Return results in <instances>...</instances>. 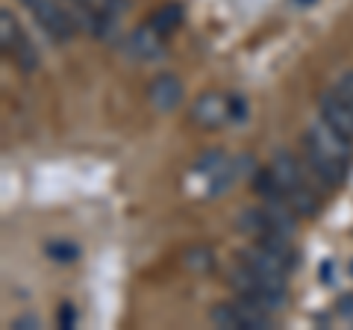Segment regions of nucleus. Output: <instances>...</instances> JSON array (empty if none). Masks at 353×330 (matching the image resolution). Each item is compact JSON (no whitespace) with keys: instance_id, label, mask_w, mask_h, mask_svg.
<instances>
[{"instance_id":"f257e3e1","label":"nucleus","mask_w":353,"mask_h":330,"mask_svg":"<svg viewBox=\"0 0 353 330\" xmlns=\"http://www.w3.org/2000/svg\"><path fill=\"white\" fill-rule=\"evenodd\" d=\"M303 145H306V157H309V165L312 171L321 177L330 189L341 186L347 174V162L353 157V142L345 139L327 124V121H312L303 136Z\"/></svg>"},{"instance_id":"f03ea898","label":"nucleus","mask_w":353,"mask_h":330,"mask_svg":"<svg viewBox=\"0 0 353 330\" xmlns=\"http://www.w3.org/2000/svg\"><path fill=\"white\" fill-rule=\"evenodd\" d=\"M271 174L277 177L280 189L285 195V201L292 204V210L297 215L312 218L318 213V197H315L312 189H309V183H306V177L301 174V168H297L294 157H289V153H277L274 162H271Z\"/></svg>"},{"instance_id":"7ed1b4c3","label":"nucleus","mask_w":353,"mask_h":330,"mask_svg":"<svg viewBox=\"0 0 353 330\" xmlns=\"http://www.w3.org/2000/svg\"><path fill=\"white\" fill-rule=\"evenodd\" d=\"M230 286L239 292V298L256 304V307H262V310H268V313L283 310V304H285V289H277V286L265 283L248 266H239V269L230 271Z\"/></svg>"},{"instance_id":"20e7f679","label":"nucleus","mask_w":353,"mask_h":330,"mask_svg":"<svg viewBox=\"0 0 353 330\" xmlns=\"http://www.w3.org/2000/svg\"><path fill=\"white\" fill-rule=\"evenodd\" d=\"M209 318H212L215 327H227V330H265V327H271V313L245 301V298H239L233 304L212 307Z\"/></svg>"},{"instance_id":"39448f33","label":"nucleus","mask_w":353,"mask_h":330,"mask_svg":"<svg viewBox=\"0 0 353 330\" xmlns=\"http://www.w3.org/2000/svg\"><path fill=\"white\" fill-rule=\"evenodd\" d=\"M21 3L30 9V15L39 21V27L50 39L68 41L74 36V15L68 9H62L59 3H53V0H21Z\"/></svg>"},{"instance_id":"423d86ee","label":"nucleus","mask_w":353,"mask_h":330,"mask_svg":"<svg viewBox=\"0 0 353 330\" xmlns=\"http://www.w3.org/2000/svg\"><path fill=\"white\" fill-rule=\"evenodd\" d=\"M239 260H241V266H248L265 283L277 286V289H285V274H289V269H285L271 251H265L262 245H250V248L239 251Z\"/></svg>"},{"instance_id":"0eeeda50","label":"nucleus","mask_w":353,"mask_h":330,"mask_svg":"<svg viewBox=\"0 0 353 330\" xmlns=\"http://www.w3.org/2000/svg\"><path fill=\"white\" fill-rule=\"evenodd\" d=\"M318 109H321V118L327 121L333 130H339L345 139L353 142V106L347 104V97L339 89L324 92L318 97Z\"/></svg>"},{"instance_id":"6e6552de","label":"nucleus","mask_w":353,"mask_h":330,"mask_svg":"<svg viewBox=\"0 0 353 330\" xmlns=\"http://www.w3.org/2000/svg\"><path fill=\"white\" fill-rule=\"evenodd\" d=\"M192 121L203 130H218L224 121H230V97L218 92H206L192 104Z\"/></svg>"},{"instance_id":"1a4fd4ad","label":"nucleus","mask_w":353,"mask_h":330,"mask_svg":"<svg viewBox=\"0 0 353 330\" xmlns=\"http://www.w3.org/2000/svg\"><path fill=\"white\" fill-rule=\"evenodd\" d=\"M148 101H150V106L157 109V113H171V109H176L180 101H183L180 80L171 77V74H159L157 80L148 86Z\"/></svg>"},{"instance_id":"9d476101","label":"nucleus","mask_w":353,"mask_h":330,"mask_svg":"<svg viewBox=\"0 0 353 330\" xmlns=\"http://www.w3.org/2000/svg\"><path fill=\"white\" fill-rule=\"evenodd\" d=\"M127 50L136 59H159L162 57V36L150 24H145L127 39Z\"/></svg>"},{"instance_id":"9b49d317","label":"nucleus","mask_w":353,"mask_h":330,"mask_svg":"<svg viewBox=\"0 0 353 330\" xmlns=\"http://www.w3.org/2000/svg\"><path fill=\"white\" fill-rule=\"evenodd\" d=\"M180 18H183V9H180V6H174V3H168V6L157 9V12L148 18V24L165 39V36H171V32L180 27Z\"/></svg>"},{"instance_id":"f8f14e48","label":"nucleus","mask_w":353,"mask_h":330,"mask_svg":"<svg viewBox=\"0 0 353 330\" xmlns=\"http://www.w3.org/2000/svg\"><path fill=\"white\" fill-rule=\"evenodd\" d=\"M24 39H27V36L21 32L15 15L9 12V9H3V12H0V41H3V50H6V53H12Z\"/></svg>"},{"instance_id":"ddd939ff","label":"nucleus","mask_w":353,"mask_h":330,"mask_svg":"<svg viewBox=\"0 0 353 330\" xmlns=\"http://www.w3.org/2000/svg\"><path fill=\"white\" fill-rule=\"evenodd\" d=\"M183 262H185V266H189L192 271H209L215 260H212V251H209V248H192V251H185Z\"/></svg>"},{"instance_id":"4468645a","label":"nucleus","mask_w":353,"mask_h":330,"mask_svg":"<svg viewBox=\"0 0 353 330\" xmlns=\"http://www.w3.org/2000/svg\"><path fill=\"white\" fill-rule=\"evenodd\" d=\"M48 257L57 262H74L80 257V248L71 245V242H53V245H48Z\"/></svg>"},{"instance_id":"2eb2a0df","label":"nucleus","mask_w":353,"mask_h":330,"mask_svg":"<svg viewBox=\"0 0 353 330\" xmlns=\"http://www.w3.org/2000/svg\"><path fill=\"white\" fill-rule=\"evenodd\" d=\"M74 322H77V310H74V304H71V301L59 304V313H57V324H59V327H65V330H71V327H74Z\"/></svg>"},{"instance_id":"dca6fc26","label":"nucleus","mask_w":353,"mask_h":330,"mask_svg":"<svg viewBox=\"0 0 353 330\" xmlns=\"http://www.w3.org/2000/svg\"><path fill=\"white\" fill-rule=\"evenodd\" d=\"M245 118H248V106L239 95H233L230 97V121H245Z\"/></svg>"},{"instance_id":"f3484780","label":"nucleus","mask_w":353,"mask_h":330,"mask_svg":"<svg viewBox=\"0 0 353 330\" xmlns=\"http://www.w3.org/2000/svg\"><path fill=\"white\" fill-rule=\"evenodd\" d=\"M339 92L347 97V104L353 106V71H347V74H341V80H339Z\"/></svg>"},{"instance_id":"a211bd4d","label":"nucleus","mask_w":353,"mask_h":330,"mask_svg":"<svg viewBox=\"0 0 353 330\" xmlns=\"http://www.w3.org/2000/svg\"><path fill=\"white\" fill-rule=\"evenodd\" d=\"M15 330H32V327H39V318H32V316H21L12 322Z\"/></svg>"},{"instance_id":"6ab92c4d","label":"nucleus","mask_w":353,"mask_h":330,"mask_svg":"<svg viewBox=\"0 0 353 330\" xmlns=\"http://www.w3.org/2000/svg\"><path fill=\"white\" fill-rule=\"evenodd\" d=\"M341 310H345L347 316H353V295H347V298H345V307H341Z\"/></svg>"},{"instance_id":"aec40b11","label":"nucleus","mask_w":353,"mask_h":330,"mask_svg":"<svg viewBox=\"0 0 353 330\" xmlns=\"http://www.w3.org/2000/svg\"><path fill=\"white\" fill-rule=\"evenodd\" d=\"M297 3H303V6H306V3H312V0H297Z\"/></svg>"}]
</instances>
